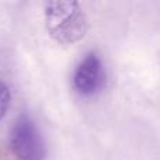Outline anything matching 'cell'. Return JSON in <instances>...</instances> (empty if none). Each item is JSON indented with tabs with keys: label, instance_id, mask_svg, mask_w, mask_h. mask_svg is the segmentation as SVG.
Segmentation results:
<instances>
[{
	"label": "cell",
	"instance_id": "cell-4",
	"mask_svg": "<svg viewBox=\"0 0 160 160\" xmlns=\"http://www.w3.org/2000/svg\"><path fill=\"white\" fill-rule=\"evenodd\" d=\"M10 101H11V94H10L7 84L0 82V121L7 114L8 107H10Z\"/></svg>",
	"mask_w": 160,
	"mask_h": 160
},
{
	"label": "cell",
	"instance_id": "cell-2",
	"mask_svg": "<svg viewBox=\"0 0 160 160\" xmlns=\"http://www.w3.org/2000/svg\"><path fill=\"white\" fill-rule=\"evenodd\" d=\"M10 146L17 160H44L45 142L35 122L28 115L18 117L10 132Z\"/></svg>",
	"mask_w": 160,
	"mask_h": 160
},
{
	"label": "cell",
	"instance_id": "cell-3",
	"mask_svg": "<svg viewBox=\"0 0 160 160\" xmlns=\"http://www.w3.org/2000/svg\"><path fill=\"white\" fill-rule=\"evenodd\" d=\"M104 83V69L101 59L90 52L82 59L73 75V87L82 96H91L101 88Z\"/></svg>",
	"mask_w": 160,
	"mask_h": 160
},
{
	"label": "cell",
	"instance_id": "cell-1",
	"mask_svg": "<svg viewBox=\"0 0 160 160\" xmlns=\"http://www.w3.org/2000/svg\"><path fill=\"white\" fill-rule=\"evenodd\" d=\"M44 14L49 37L62 45L79 42L87 32V20L78 2H48Z\"/></svg>",
	"mask_w": 160,
	"mask_h": 160
}]
</instances>
